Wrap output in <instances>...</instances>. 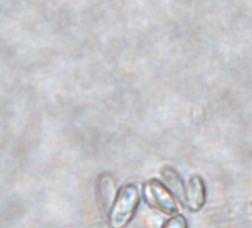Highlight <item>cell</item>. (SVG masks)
Instances as JSON below:
<instances>
[{
	"mask_svg": "<svg viewBox=\"0 0 252 228\" xmlns=\"http://www.w3.org/2000/svg\"><path fill=\"white\" fill-rule=\"evenodd\" d=\"M140 203V193L135 185H126L116 199L114 206L111 207L110 222L113 228H122L129 222L137 206Z\"/></svg>",
	"mask_w": 252,
	"mask_h": 228,
	"instance_id": "6da1fadb",
	"label": "cell"
},
{
	"mask_svg": "<svg viewBox=\"0 0 252 228\" xmlns=\"http://www.w3.org/2000/svg\"><path fill=\"white\" fill-rule=\"evenodd\" d=\"M144 197L153 207L168 215H174L178 210L177 201L174 200L171 191L158 181H149L144 185Z\"/></svg>",
	"mask_w": 252,
	"mask_h": 228,
	"instance_id": "7a4b0ae2",
	"label": "cell"
},
{
	"mask_svg": "<svg viewBox=\"0 0 252 228\" xmlns=\"http://www.w3.org/2000/svg\"><path fill=\"white\" fill-rule=\"evenodd\" d=\"M117 187L110 173H102L98 179V197L101 207L105 213L111 212V204L116 199Z\"/></svg>",
	"mask_w": 252,
	"mask_h": 228,
	"instance_id": "3957f363",
	"label": "cell"
},
{
	"mask_svg": "<svg viewBox=\"0 0 252 228\" xmlns=\"http://www.w3.org/2000/svg\"><path fill=\"white\" fill-rule=\"evenodd\" d=\"M186 200L191 210H199L205 203V182L199 175L189 179L186 187Z\"/></svg>",
	"mask_w": 252,
	"mask_h": 228,
	"instance_id": "277c9868",
	"label": "cell"
},
{
	"mask_svg": "<svg viewBox=\"0 0 252 228\" xmlns=\"http://www.w3.org/2000/svg\"><path fill=\"white\" fill-rule=\"evenodd\" d=\"M162 176L165 179L166 188L174 193L178 199H186V188L183 185V181L178 175V172L172 168H163L162 169Z\"/></svg>",
	"mask_w": 252,
	"mask_h": 228,
	"instance_id": "5b68a950",
	"label": "cell"
},
{
	"mask_svg": "<svg viewBox=\"0 0 252 228\" xmlns=\"http://www.w3.org/2000/svg\"><path fill=\"white\" fill-rule=\"evenodd\" d=\"M163 228H189V227H187L186 218L181 216V215H177V216H174L172 219H169V221L163 225Z\"/></svg>",
	"mask_w": 252,
	"mask_h": 228,
	"instance_id": "8992f818",
	"label": "cell"
}]
</instances>
